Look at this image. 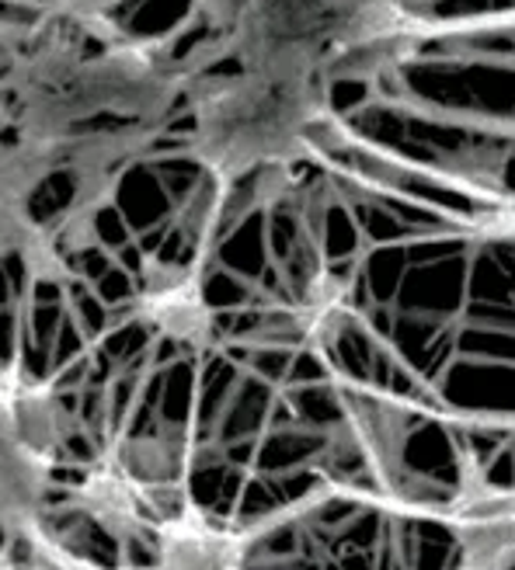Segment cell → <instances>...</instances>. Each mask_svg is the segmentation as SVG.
Here are the masks:
<instances>
[{"label":"cell","mask_w":515,"mask_h":570,"mask_svg":"<svg viewBox=\"0 0 515 570\" xmlns=\"http://www.w3.org/2000/svg\"><path fill=\"white\" fill-rule=\"evenodd\" d=\"M143 313L178 341H203V334L210 331V309L203 303L198 278L182 268H164L147 275Z\"/></svg>","instance_id":"6da1fadb"},{"label":"cell","mask_w":515,"mask_h":570,"mask_svg":"<svg viewBox=\"0 0 515 570\" xmlns=\"http://www.w3.org/2000/svg\"><path fill=\"white\" fill-rule=\"evenodd\" d=\"M164 563L175 567H231L237 563V539L203 519L195 504H185L161 522Z\"/></svg>","instance_id":"7a4b0ae2"},{"label":"cell","mask_w":515,"mask_h":570,"mask_svg":"<svg viewBox=\"0 0 515 570\" xmlns=\"http://www.w3.org/2000/svg\"><path fill=\"white\" fill-rule=\"evenodd\" d=\"M80 498H84V504H88L91 515L101 525H108L111 532H126V529L139 525V519H143L139 488L111 463H101L88 476V483L80 488Z\"/></svg>","instance_id":"3957f363"}]
</instances>
